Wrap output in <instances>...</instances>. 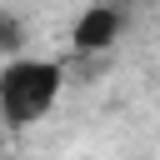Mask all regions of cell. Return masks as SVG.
<instances>
[{
	"label": "cell",
	"mask_w": 160,
	"mask_h": 160,
	"mask_svg": "<svg viewBox=\"0 0 160 160\" xmlns=\"http://www.w3.org/2000/svg\"><path fill=\"white\" fill-rule=\"evenodd\" d=\"M65 90V65L60 60H40V55H15L0 65V115L10 130H30L40 125L55 100Z\"/></svg>",
	"instance_id": "6da1fadb"
},
{
	"label": "cell",
	"mask_w": 160,
	"mask_h": 160,
	"mask_svg": "<svg viewBox=\"0 0 160 160\" xmlns=\"http://www.w3.org/2000/svg\"><path fill=\"white\" fill-rule=\"evenodd\" d=\"M120 35H125V10L110 5V0L85 5L75 15V25H70V45L80 55H105L110 45H120Z\"/></svg>",
	"instance_id": "7a4b0ae2"
},
{
	"label": "cell",
	"mask_w": 160,
	"mask_h": 160,
	"mask_svg": "<svg viewBox=\"0 0 160 160\" xmlns=\"http://www.w3.org/2000/svg\"><path fill=\"white\" fill-rule=\"evenodd\" d=\"M20 45H25V30H20L15 10H5V15H0V50H5V60H15Z\"/></svg>",
	"instance_id": "3957f363"
}]
</instances>
